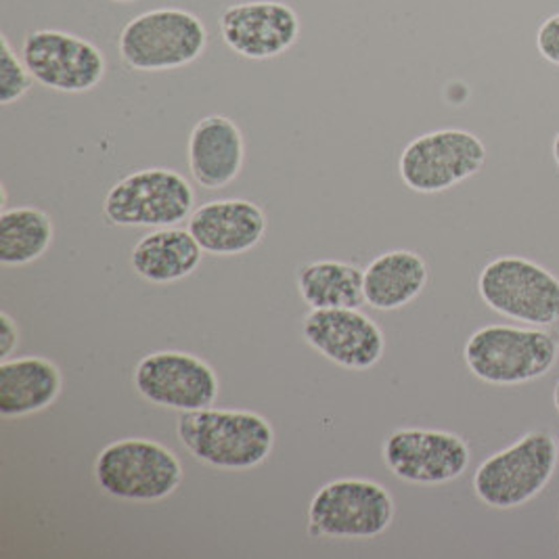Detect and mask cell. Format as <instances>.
Here are the masks:
<instances>
[{
    "label": "cell",
    "instance_id": "1",
    "mask_svg": "<svg viewBox=\"0 0 559 559\" xmlns=\"http://www.w3.org/2000/svg\"><path fill=\"white\" fill-rule=\"evenodd\" d=\"M177 436L191 457L225 472L258 467L275 447L273 424L254 411L207 407L180 413Z\"/></svg>",
    "mask_w": 559,
    "mask_h": 559
},
{
    "label": "cell",
    "instance_id": "2",
    "mask_svg": "<svg viewBox=\"0 0 559 559\" xmlns=\"http://www.w3.org/2000/svg\"><path fill=\"white\" fill-rule=\"evenodd\" d=\"M207 47L204 22L185 9H152L122 27L118 52L136 72H168L198 61Z\"/></svg>",
    "mask_w": 559,
    "mask_h": 559
},
{
    "label": "cell",
    "instance_id": "3",
    "mask_svg": "<svg viewBox=\"0 0 559 559\" xmlns=\"http://www.w3.org/2000/svg\"><path fill=\"white\" fill-rule=\"evenodd\" d=\"M95 480L105 495L155 503L177 492L182 483L180 459L150 438H122L109 442L95 459Z\"/></svg>",
    "mask_w": 559,
    "mask_h": 559
},
{
    "label": "cell",
    "instance_id": "4",
    "mask_svg": "<svg viewBox=\"0 0 559 559\" xmlns=\"http://www.w3.org/2000/svg\"><path fill=\"white\" fill-rule=\"evenodd\" d=\"M463 356L478 380L518 385L545 378L556 367L559 342L545 330L488 325L469 335Z\"/></svg>",
    "mask_w": 559,
    "mask_h": 559
},
{
    "label": "cell",
    "instance_id": "5",
    "mask_svg": "<svg viewBox=\"0 0 559 559\" xmlns=\"http://www.w3.org/2000/svg\"><path fill=\"white\" fill-rule=\"evenodd\" d=\"M558 457V442L551 433L543 430L524 433L476 469L474 492L488 508L526 506L554 478Z\"/></svg>",
    "mask_w": 559,
    "mask_h": 559
},
{
    "label": "cell",
    "instance_id": "6",
    "mask_svg": "<svg viewBox=\"0 0 559 559\" xmlns=\"http://www.w3.org/2000/svg\"><path fill=\"white\" fill-rule=\"evenodd\" d=\"M195 205L191 182L170 168H143L118 180L105 195L103 214L116 227L164 229L189 221Z\"/></svg>",
    "mask_w": 559,
    "mask_h": 559
},
{
    "label": "cell",
    "instance_id": "7",
    "mask_svg": "<svg viewBox=\"0 0 559 559\" xmlns=\"http://www.w3.org/2000/svg\"><path fill=\"white\" fill-rule=\"evenodd\" d=\"M394 499L380 483L340 478L321 486L308 506V533L330 538H376L394 522Z\"/></svg>",
    "mask_w": 559,
    "mask_h": 559
},
{
    "label": "cell",
    "instance_id": "8",
    "mask_svg": "<svg viewBox=\"0 0 559 559\" xmlns=\"http://www.w3.org/2000/svg\"><path fill=\"white\" fill-rule=\"evenodd\" d=\"M478 294L484 305L513 321L538 328L559 321V280L533 260H490L478 277Z\"/></svg>",
    "mask_w": 559,
    "mask_h": 559
},
{
    "label": "cell",
    "instance_id": "9",
    "mask_svg": "<svg viewBox=\"0 0 559 559\" xmlns=\"http://www.w3.org/2000/svg\"><path fill=\"white\" fill-rule=\"evenodd\" d=\"M486 162L483 141L461 128H442L413 139L401 153L399 173L415 193H440L478 175Z\"/></svg>",
    "mask_w": 559,
    "mask_h": 559
},
{
    "label": "cell",
    "instance_id": "10",
    "mask_svg": "<svg viewBox=\"0 0 559 559\" xmlns=\"http://www.w3.org/2000/svg\"><path fill=\"white\" fill-rule=\"evenodd\" d=\"M134 390L155 407L180 413L212 407L221 380L204 358L182 350H157L143 356L132 371Z\"/></svg>",
    "mask_w": 559,
    "mask_h": 559
},
{
    "label": "cell",
    "instance_id": "11",
    "mask_svg": "<svg viewBox=\"0 0 559 559\" xmlns=\"http://www.w3.org/2000/svg\"><path fill=\"white\" fill-rule=\"evenodd\" d=\"M22 59L32 78L59 93H86L105 78V55L91 40L63 29L27 32Z\"/></svg>",
    "mask_w": 559,
    "mask_h": 559
},
{
    "label": "cell",
    "instance_id": "12",
    "mask_svg": "<svg viewBox=\"0 0 559 559\" xmlns=\"http://www.w3.org/2000/svg\"><path fill=\"white\" fill-rule=\"evenodd\" d=\"M383 463L403 483L447 484L465 474L469 444L459 433L401 428L383 440Z\"/></svg>",
    "mask_w": 559,
    "mask_h": 559
},
{
    "label": "cell",
    "instance_id": "13",
    "mask_svg": "<svg viewBox=\"0 0 559 559\" xmlns=\"http://www.w3.org/2000/svg\"><path fill=\"white\" fill-rule=\"evenodd\" d=\"M302 337L319 355L350 371L376 367L385 353L382 328L358 308H310Z\"/></svg>",
    "mask_w": 559,
    "mask_h": 559
},
{
    "label": "cell",
    "instance_id": "14",
    "mask_svg": "<svg viewBox=\"0 0 559 559\" xmlns=\"http://www.w3.org/2000/svg\"><path fill=\"white\" fill-rule=\"evenodd\" d=\"M302 22L283 0H246L230 4L221 15V36L230 51L264 61L289 51Z\"/></svg>",
    "mask_w": 559,
    "mask_h": 559
},
{
    "label": "cell",
    "instance_id": "15",
    "mask_svg": "<svg viewBox=\"0 0 559 559\" xmlns=\"http://www.w3.org/2000/svg\"><path fill=\"white\" fill-rule=\"evenodd\" d=\"M187 229L205 254L239 255L254 250L266 233V216L250 200H214L193 210Z\"/></svg>",
    "mask_w": 559,
    "mask_h": 559
},
{
    "label": "cell",
    "instance_id": "16",
    "mask_svg": "<svg viewBox=\"0 0 559 559\" xmlns=\"http://www.w3.org/2000/svg\"><path fill=\"white\" fill-rule=\"evenodd\" d=\"M187 157L191 177L200 187L210 191L225 189L243 170V132L227 116L202 118L189 134Z\"/></svg>",
    "mask_w": 559,
    "mask_h": 559
},
{
    "label": "cell",
    "instance_id": "17",
    "mask_svg": "<svg viewBox=\"0 0 559 559\" xmlns=\"http://www.w3.org/2000/svg\"><path fill=\"white\" fill-rule=\"evenodd\" d=\"M63 388L61 369L45 356L0 360V415L26 417L51 407Z\"/></svg>",
    "mask_w": 559,
    "mask_h": 559
},
{
    "label": "cell",
    "instance_id": "18",
    "mask_svg": "<svg viewBox=\"0 0 559 559\" xmlns=\"http://www.w3.org/2000/svg\"><path fill=\"white\" fill-rule=\"evenodd\" d=\"M204 250L189 229L164 227L143 235L132 252L130 266L150 283H177L198 271Z\"/></svg>",
    "mask_w": 559,
    "mask_h": 559
},
{
    "label": "cell",
    "instance_id": "19",
    "mask_svg": "<svg viewBox=\"0 0 559 559\" xmlns=\"http://www.w3.org/2000/svg\"><path fill=\"white\" fill-rule=\"evenodd\" d=\"M428 283V264L411 250H390L365 269V305L376 310H396L411 305Z\"/></svg>",
    "mask_w": 559,
    "mask_h": 559
},
{
    "label": "cell",
    "instance_id": "20",
    "mask_svg": "<svg viewBox=\"0 0 559 559\" xmlns=\"http://www.w3.org/2000/svg\"><path fill=\"white\" fill-rule=\"evenodd\" d=\"M365 269L342 260H314L298 269V292L310 308H360Z\"/></svg>",
    "mask_w": 559,
    "mask_h": 559
},
{
    "label": "cell",
    "instance_id": "21",
    "mask_svg": "<svg viewBox=\"0 0 559 559\" xmlns=\"http://www.w3.org/2000/svg\"><path fill=\"white\" fill-rule=\"evenodd\" d=\"M52 237V218L40 207L22 205L0 212V262L4 266H26L43 258Z\"/></svg>",
    "mask_w": 559,
    "mask_h": 559
},
{
    "label": "cell",
    "instance_id": "22",
    "mask_svg": "<svg viewBox=\"0 0 559 559\" xmlns=\"http://www.w3.org/2000/svg\"><path fill=\"white\" fill-rule=\"evenodd\" d=\"M32 82L36 80L29 74L22 55H17L9 38L0 34V105L20 102L32 88Z\"/></svg>",
    "mask_w": 559,
    "mask_h": 559
},
{
    "label": "cell",
    "instance_id": "23",
    "mask_svg": "<svg viewBox=\"0 0 559 559\" xmlns=\"http://www.w3.org/2000/svg\"><path fill=\"white\" fill-rule=\"evenodd\" d=\"M538 52L554 66H559V13L545 20L536 34Z\"/></svg>",
    "mask_w": 559,
    "mask_h": 559
},
{
    "label": "cell",
    "instance_id": "24",
    "mask_svg": "<svg viewBox=\"0 0 559 559\" xmlns=\"http://www.w3.org/2000/svg\"><path fill=\"white\" fill-rule=\"evenodd\" d=\"M20 346V328L9 312H0V360L11 358Z\"/></svg>",
    "mask_w": 559,
    "mask_h": 559
},
{
    "label": "cell",
    "instance_id": "25",
    "mask_svg": "<svg viewBox=\"0 0 559 559\" xmlns=\"http://www.w3.org/2000/svg\"><path fill=\"white\" fill-rule=\"evenodd\" d=\"M554 157H556L559 166V132L556 134V141H554Z\"/></svg>",
    "mask_w": 559,
    "mask_h": 559
},
{
    "label": "cell",
    "instance_id": "26",
    "mask_svg": "<svg viewBox=\"0 0 559 559\" xmlns=\"http://www.w3.org/2000/svg\"><path fill=\"white\" fill-rule=\"evenodd\" d=\"M554 405H556L559 413V382L556 383V390H554Z\"/></svg>",
    "mask_w": 559,
    "mask_h": 559
},
{
    "label": "cell",
    "instance_id": "27",
    "mask_svg": "<svg viewBox=\"0 0 559 559\" xmlns=\"http://www.w3.org/2000/svg\"><path fill=\"white\" fill-rule=\"evenodd\" d=\"M114 2H124L127 4V2H134V0H114Z\"/></svg>",
    "mask_w": 559,
    "mask_h": 559
},
{
    "label": "cell",
    "instance_id": "28",
    "mask_svg": "<svg viewBox=\"0 0 559 559\" xmlns=\"http://www.w3.org/2000/svg\"><path fill=\"white\" fill-rule=\"evenodd\" d=\"M558 451H559V440H558Z\"/></svg>",
    "mask_w": 559,
    "mask_h": 559
}]
</instances>
